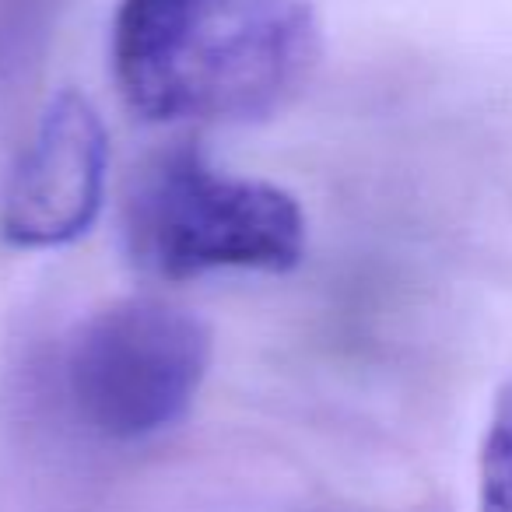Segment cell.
Wrapping results in <instances>:
<instances>
[{"mask_svg":"<svg viewBox=\"0 0 512 512\" xmlns=\"http://www.w3.org/2000/svg\"><path fill=\"white\" fill-rule=\"evenodd\" d=\"M113 78L151 123L278 113L320 60L313 0H120Z\"/></svg>","mask_w":512,"mask_h":512,"instance_id":"6da1fadb","label":"cell"},{"mask_svg":"<svg viewBox=\"0 0 512 512\" xmlns=\"http://www.w3.org/2000/svg\"><path fill=\"white\" fill-rule=\"evenodd\" d=\"M123 235L130 260L162 281L211 271L285 274L306 256V214L292 193L214 169L193 144H176L137 172Z\"/></svg>","mask_w":512,"mask_h":512,"instance_id":"7a4b0ae2","label":"cell"},{"mask_svg":"<svg viewBox=\"0 0 512 512\" xmlns=\"http://www.w3.org/2000/svg\"><path fill=\"white\" fill-rule=\"evenodd\" d=\"M214 355L211 327L165 299H120L92 313L67 348V397L95 435L137 442L179 425Z\"/></svg>","mask_w":512,"mask_h":512,"instance_id":"3957f363","label":"cell"},{"mask_svg":"<svg viewBox=\"0 0 512 512\" xmlns=\"http://www.w3.org/2000/svg\"><path fill=\"white\" fill-rule=\"evenodd\" d=\"M109 134L81 92H60L0 186V239L15 249H60L95 225L106 200Z\"/></svg>","mask_w":512,"mask_h":512,"instance_id":"277c9868","label":"cell"},{"mask_svg":"<svg viewBox=\"0 0 512 512\" xmlns=\"http://www.w3.org/2000/svg\"><path fill=\"white\" fill-rule=\"evenodd\" d=\"M477 509L512 512V379L498 390L477 456Z\"/></svg>","mask_w":512,"mask_h":512,"instance_id":"5b68a950","label":"cell"}]
</instances>
